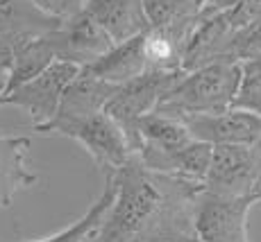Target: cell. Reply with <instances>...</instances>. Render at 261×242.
I'll use <instances>...</instances> for the list:
<instances>
[{"label": "cell", "mask_w": 261, "mask_h": 242, "mask_svg": "<svg viewBox=\"0 0 261 242\" xmlns=\"http://www.w3.org/2000/svg\"><path fill=\"white\" fill-rule=\"evenodd\" d=\"M116 197L89 242H193L200 181L150 172L139 154L114 174Z\"/></svg>", "instance_id": "obj_1"}, {"label": "cell", "mask_w": 261, "mask_h": 242, "mask_svg": "<svg viewBox=\"0 0 261 242\" xmlns=\"http://www.w3.org/2000/svg\"><path fill=\"white\" fill-rule=\"evenodd\" d=\"M241 79V64L216 59L200 68L184 70L179 82L164 95L157 111L187 118L195 113H220L232 109Z\"/></svg>", "instance_id": "obj_2"}, {"label": "cell", "mask_w": 261, "mask_h": 242, "mask_svg": "<svg viewBox=\"0 0 261 242\" xmlns=\"http://www.w3.org/2000/svg\"><path fill=\"white\" fill-rule=\"evenodd\" d=\"M182 75H184V70L148 68L139 77L120 84L114 90L112 98H109L105 113L116 120L118 127L125 132V136L129 138V143H132V147L137 152L141 149V136H139V123H141V118L152 113V111H157L164 95L179 82Z\"/></svg>", "instance_id": "obj_3"}, {"label": "cell", "mask_w": 261, "mask_h": 242, "mask_svg": "<svg viewBox=\"0 0 261 242\" xmlns=\"http://www.w3.org/2000/svg\"><path fill=\"white\" fill-rule=\"evenodd\" d=\"M82 70L80 64L73 62H55L39 73L34 79L21 84V86L7 90L0 98V107H16L23 109L32 118L34 129L48 125L55 118L59 104H62L64 90Z\"/></svg>", "instance_id": "obj_4"}, {"label": "cell", "mask_w": 261, "mask_h": 242, "mask_svg": "<svg viewBox=\"0 0 261 242\" xmlns=\"http://www.w3.org/2000/svg\"><path fill=\"white\" fill-rule=\"evenodd\" d=\"M257 201L252 195H220L202 190L195 201V233L200 242L248 240V215Z\"/></svg>", "instance_id": "obj_5"}, {"label": "cell", "mask_w": 261, "mask_h": 242, "mask_svg": "<svg viewBox=\"0 0 261 242\" xmlns=\"http://www.w3.org/2000/svg\"><path fill=\"white\" fill-rule=\"evenodd\" d=\"M62 136L77 140L87 149V154L95 161V165L102 170L105 179L114 176L120 168H125L137 156V149L132 147L125 132L118 127L116 120L112 115H107L105 111L89 115V118L80 120V123L68 125L62 132Z\"/></svg>", "instance_id": "obj_6"}, {"label": "cell", "mask_w": 261, "mask_h": 242, "mask_svg": "<svg viewBox=\"0 0 261 242\" xmlns=\"http://www.w3.org/2000/svg\"><path fill=\"white\" fill-rule=\"evenodd\" d=\"M48 41L59 62H73L80 66L91 64L114 45V39L87 9L64 18L57 29L48 32Z\"/></svg>", "instance_id": "obj_7"}, {"label": "cell", "mask_w": 261, "mask_h": 242, "mask_svg": "<svg viewBox=\"0 0 261 242\" xmlns=\"http://www.w3.org/2000/svg\"><path fill=\"white\" fill-rule=\"evenodd\" d=\"M116 88H118L116 84L105 82L98 75H93L89 68L82 66V70L75 75V79L68 84V88L64 90L62 104H59L55 118L50 120L48 125H43V127H37L34 132L62 134L68 125L80 123V120L89 118V115H95V113H100V111H105L109 98L114 95Z\"/></svg>", "instance_id": "obj_8"}, {"label": "cell", "mask_w": 261, "mask_h": 242, "mask_svg": "<svg viewBox=\"0 0 261 242\" xmlns=\"http://www.w3.org/2000/svg\"><path fill=\"white\" fill-rule=\"evenodd\" d=\"M257 184V156L252 145H214L204 190L220 195H252Z\"/></svg>", "instance_id": "obj_9"}, {"label": "cell", "mask_w": 261, "mask_h": 242, "mask_svg": "<svg viewBox=\"0 0 261 242\" xmlns=\"http://www.w3.org/2000/svg\"><path fill=\"white\" fill-rule=\"evenodd\" d=\"M193 138L209 145H254L261 138V115L243 109L195 113L184 118Z\"/></svg>", "instance_id": "obj_10"}, {"label": "cell", "mask_w": 261, "mask_h": 242, "mask_svg": "<svg viewBox=\"0 0 261 242\" xmlns=\"http://www.w3.org/2000/svg\"><path fill=\"white\" fill-rule=\"evenodd\" d=\"M232 34L234 27L227 18V12L202 9L184 43L182 68L193 70L216 59H223Z\"/></svg>", "instance_id": "obj_11"}, {"label": "cell", "mask_w": 261, "mask_h": 242, "mask_svg": "<svg viewBox=\"0 0 261 242\" xmlns=\"http://www.w3.org/2000/svg\"><path fill=\"white\" fill-rule=\"evenodd\" d=\"M214 145L204 143V140L193 138L184 147L170 149H154V147H141L139 149V159L150 172L170 174V176H182V179L200 181L204 184V176L212 165Z\"/></svg>", "instance_id": "obj_12"}, {"label": "cell", "mask_w": 261, "mask_h": 242, "mask_svg": "<svg viewBox=\"0 0 261 242\" xmlns=\"http://www.w3.org/2000/svg\"><path fill=\"white\" fill-rule=\"evenodd\" d=\"M84 9L102 25L114 43L150 29L143 0H87Z\"/></svg>", "instance_id": "obj_13"}, {"label": "cell", "mask_w": 261, "mask_h": 242, "mask_svg": "<svg viewBox=\"0 0 261 242\" xmlns=\"http://www.w3.org/2000/svg\"><path fill=\"white\" fill-rule=\"evenodd\" d=\"M143 37L145 32L137 34L132 39L114 43L105 54L93 59L84 68H89L93 75L109 84H120L129 82V79L139 77L141 73L148 70V62H145V50H143Z\"/></svg>", "instance_id": "obj_14"}, {"label": "cell", "mask_w": 261, "mask_h": 242, "mask_svg": "<svg viewBox=\"0 0 261 242\" xmlns=\"http://www.w3.org/2000/svg\"><path fill=\"white\" fill-rule=\"evenodd\" d=\"M30 152L28 136L0 134V208H7L18 195L37 181V174L30 172L25 159Z\"/></svg>", "instance_id": "obj_15"}, {"label": "cell", "mask_w": 261, "mask_h": 242, "mask_svg": "<svg viewBox=\"0 0 261 242\" xmlns=\"http://www.w3.org/2000/svg\"><path fill=\"white\" fill-rule=\"evenodd\" d=\"M64 18L43 12L32 0H0V32L39 37L57 29Z\"/></svg>", "instance_id": "obj_16"}, {"label": "cell", "mask_w": 261, "mask_h": 242, "mask_svg": "<svg viewBox=\"0 0 261 242\" xmlns=\"http://www.w3.org/2000/svg\"><path fill=\"white\" fill-rule=\"evenodd\" d=\"M139 136H141V147H154L164 149V152L184 147L193 140V134L189 132L184 118L162 113V111H152V113L143 115L139 123Z\"/></svg>", "instance_id": "obj_17"}, {"label": "cell", "mask_w": 261, "mask_h": 242, "mask_svg": "<svg viewBox=\"0 0 261 242\" xmlns=\"http://www.w3.org/2000/svg\"><path fill=\"white\" fill-rule=\"evenodd\" d=\"M55 62H59V59H57L53 45L48 41V34L23 39L21 45H18V50H16V57H14L12 70H9L7 90H12L25 82H30V79H34L39 73H43V70ZM7 90H5V93H7Z\"/></svg>", "instance_id": "obj_18"}, {"label": "cell", "mask_w": 261, "mask_h": 242, "mask_svg": "<svg viewBox=\"0 0 261 242\" xmlns=\"http://www.w3.org/2000/svg\"><path fill=\"white\" fill-rule=\"evenodd\" d=\"M114 197H116V181H114V176H107V179H105L102 195H100L98 201H95L82 218L75 222V224L68 226V229H62L59 233L41 238L37 242H89V238L102 226V222L114 204Z\"/></svg>", "instance_id": "obj_19"}, {"label": "cell", "mask_w": 261, "mask_h": 242, "mask_svg": "<svg viewBox=\"0 0 261 242\" xmlns=\"http://www.w3.org/2000/svg\"><path fill=\"white\" fill-rule=\"evenodd\" d=\"M232 109H243L261 115V54L241 62V79Z\"/></svg>", "instance_id": "obj_20"}, {"label": "cell", "mask_w": 261, "mask_h": 242, "mask_svg": "<svg viewBox=\"0 0 261 242\" xmlns=\"http://www.w3.org/2000/svg\"><path fill=\"white\" fill-rule=\"evenodd\" d=\"M143 9L150 27H166L202 12L195 0H143Z\"/></svg>", "instance_id": "obj_21"}, {"label": "cell", "mask_w": 261, "mask_h": 242, "mask_svg": "<svg viewBox=\"0 0 261 242\" xmlns=\"http://www.w3.org/2000/svg\"><path fill=\"white\" fill-rule=\"evenodd\" d=\"M261 54V21H254L241 29H234L232 39L227 43L223 59H232V62H245Z\"/></svg>", "instance_id": "obj_22"}, {"label": "cell", "mask_w": 261, "mask_h": 242, "mask_svg": "<svg viewBox=\"0 0 261 242\" xmlns=\"http://www.w3.org/2000/svg\"><path fill=\"white\" fill-rule=\"evenodd\" d=\"M225 12L232 27L241 29L254 21H261V0H239L232 9H225Z\"/></svg>", "instance_id": "obj_23"}, {"label": "cell", "mask_w": 261, "mask_h": 242, "mask_svg": "<svg viewBox=\"0 0 261 242\" xmlns=\"http://www.w3.org/2000/svg\"><path fill=\"white\" fill-rule=\"evenodd\" d=\"M32 3L39 5L43 12L53 14V16H57V18H68V16H73V14L82 12L87 0H32Z\"/></svg>", "instance_id": "obj_24"}, {"label": "cell", "mask_w": 261, "mask_h": 242, "mask_svg": "<svg viewBox=\"0 0 261 242\" xmlns=\"http://www.w3.org/2000/svg\"><path fill=\"white\" fill-rule=\"evenodd\" d=\"M23 39H28V37L0 32V73L9 75L12 64H14V57H16V50H18V45H21Z\"/></svg>", "instance_id": "obj_25"}, {"label": "cell", "mask_w": 261, "mask_h": 242, "mask_svg": "<svg viewBox=\"0 0 261 242\" xmlns=\"http://www.w3.org/2000/svg\"><path fill=\"white\" fill-rule=\"evenodd\" d=\"M254 147V156H257V184H254V197L261 201V138L252 145Z\"/></svg>", "instance_id": "obj_26"}, {"label": "cell", "mask_w": 261, "mask_h": 242, "mask_svg": "<svg viewBox=\"0 0 261 242\" xmlns=\"http://www.w3.org/2000/svg\"><path fill=\"white\" fill-rule=\"evenodd\" d=\"M239 0H209L204 9H214V12H225V9H232Z\"/></svg>", "instance_id": "obj_27"}, {"label": "cell", "mask_w": 261, "mask_h": 242, "mask_svg": "<svg viewBox=\"0 0 261 242\" xmlns=\"http://www.w3.org/2000/svg\"><path fill=\"white\" fill-rule=\"evenodd\" d=\"M7 73H0V98L5 95V90H7Z\"/></svg>", "instance_id": "obj_28"}, {"label": "cell", "mask_w": 261, "mask_h": 242, "mask_svg": "<svg viewBox=\"0 0 261 242\" xmlns=\"http://www.w3.org/2000/svg\"><path fill=\"white\" fill-rule=\"evenodd\" d=\"M193 242H200V240H193Z\"/></svg>", "instance_id": "obj_29"}, {"label": "cell", "mask_w": 261, "mask_h": 242, "mask_svg": "<svg viewBox=\"0 0 261 242\" xmlns=\"http://www.w3.org/2000/svg\"><path fill=\"white\" fill-rule=\"evenodd\" d=\"M243 242H250V240H243Z\"/></svg>", "instance_id": "obj_30"}]
</instances>
